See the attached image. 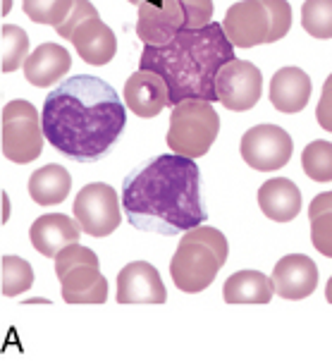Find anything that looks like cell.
Masks as SVG:
<instances>
[{"label": "cell", "mask_w": 332, "mask_h": 361, "mask_svg": "<svg viewBox=\"0 0 332 361\" xmlns=\"http://www.w3.org/2000/svg\"><path fill=\"white\" fill-rule=\"evenodd\" d=\"M48 144L77 163H96L125 132L127 110L118 91L94 75H77L55 87L43 103Z\"/></svg>", "instance_id": "1"}, {"label": "cell", "mask_w": 332, "mask_h": 361, "mask_svg": "<svg viewBox=\"0 0 332 361\" xmlns=\"http://www.w3.org/2000/svg\"><path fill=\"white\" fill-rule=\"evenodd\" d=\"M122 211L137 230L165 237L204 225L199 165L180 154L137 165L122 182Z\"/></svg>", "instance_id": "2"}, {"label": "cell", "mask_w": 332, "mask_h": 361, "mask_svg": "<svg viewBox=\"0 0 332 361\" xmlns=\"http://www.w3.org/2000/svg\"><path fill=\"white\" fill-rule=\"evenodd\" d=\"M235 46L230 44L220 22H211L201 29L182 32L168 44L144 46L139 70L158 72L170 89V106L199 99L218 101L215 79L227 63H232Z\"/></svg>", "instance_id": "3"}, {"label": "cell", "mask_w": 332, "mask_h": 361, "mask_svg": "<svg viewBox=\"0 0 332 361\" xmlns=\"http://www.w3.org/2000/svg\"><path fill=\"white\" fill-rule=\"evenodd\" d=\"M211 20L213 0H146L139 5L137 34L146 46H161Z\"/></svg>", "instance_id": "4"}, {"label": "cell", "mask_w": 332, "mask_h": 361, "mask_svg": "<svg viewBox=\"0 0 332 361\" xmlns=\"http://www.w3.org/2000/svg\"><path fill=\"white\" fill-rule=\"evenodd\" d=\"M220 132V118L208 101L187 99L172 106L168 146L172 154L187 158H201L211 151L213 142Z\"/></svg>", "instance_id": "5"}, {"label": "cell", "mask_w": 332, "mask_h": 361, "mask_svg": "<svg viewBox=\"0 0 332 361\" xmlns=\"http://www.w3.org/2000/svg\"><path fill=\"white\" fill-rule=\"evenodd\" d=\"M55 275L67 304H103L108 299V280L98 268V256L79 242L55 256Z\"/></svg>", "instance_id": "6"}, {"label": "cell", "mask_w": 332, "mask_h": 361, "mask_svg": "<svg viewBox=\"0 0 332 361\" xmlns=\"http://www.w3.org/2000/svg\"><path fill=\"white\" fill-rule=\"evenodd\" d=\"M43 120L29 101H10L3 108V156L12 163H32L43 149Z\"/></svg>", "instance_id": "7"}, {"label": "cell", "mask_w": 332, "mask_h": 361, "mask_svg": "<svg viewBox=\"0 0 332 361\" xmlns=\"http://www.w3.org/2000/svg\"><path fill=\"white\" fill-rule=\"evenodd\" d=\"M223 266L225 261L208 244L182 235L180 247L170 261V275L177 290L187 292V295H199L213 285L215 275Z\"/></svg>", "instance_id": "8"}, {"label": "cell", "mask_w": 332, "mask_h": 361, "mask_svg": "<svg viewBox=\"0 0 332 361\" xmlns=\"http://www.w3.org/2000/svg\"><path fill=\"white\" fill-rule=\"evenodd\" d=\"M75 218L86 235H113L122 220L118 192L110 185H103V182H91V185L82 187V192L75 199Z\"/></svg>", "instance_id": "9"}, {"label": "cell", "mask_w": 332, "mask_h": 361, "mask_svg": "<svg viewBox=\"0 0 332 361\" xmlns=\"http://www.w3.org/2000/svg\"><path fill=\"white\" fill-rule=\"evenodd\" d=\"M242 158L258 173H273L290 163L294 142L278 125H256L242 137Z\"/></svg>", "instance_id": "10"}, {"label": "cell", "mask_w": 332, "mask_h": 361, "mask_svg": "<svg viewBox=\"0 0 332 361\" xmlns=\"http://www.w3.org/2000/svg\"><path fill=\"white\" fill-rule=\"evenodd\" d=\"M215 91H218V101L227 110L244 113V110H251L261 101L263 75L254 63L235 58L218 72Z\"/></svg>", "instance_id": "11"}, {"label": "cell", "mask_w": 332, "mask_h": 361, "mask_svg": "<svg viewBox=\"0 0 332 361\" xmlns=\"http://www.w3.org/2000/svg\"><path fill=\"white\" fill-rule=\"evenodd\" d=\"M223 29L232 46L254 48L270 44V12L263 0H239L225 12Z\"/></svg>", "instance_id": "12"}, {"label": "cell", "mask_w": 332, "mask_h": 361, "mask_svg": "<svg viewBox=\"0 0 332 361\" xmlns=\"http://www.w3.org/2000/svg\"><path fill=\"white\" fill-rule=\"evenodd\" d=\"M163 278L151 263L132 261L118 275V302L120 304H165Z\"/></svg>", "instance_id": "13"}, {"label": "cell", "mask_w": 332, "mask_h": 361, "mask_svg": "<svg viewBox=\"0 0 332 361\" xmlns=\"http://www.w3.org/2000/svg\"><path fill=\"white\" fill-rule=\"evenodd\" d=\"M270 280L282 299H306L318 287V266L304 254H287L275 263Z\"/></svg>", "instance_id": "14"}, {"label": "cell", "mask_w": 332, "mask_h": 361, "mask_svg": "<svg viewBox=\"0 0 332 361\" xmlns=\"http://www.w3.org/2000/svg\"><path fill=\"white\" fill-rule=\"evenodd\" d=\"M125 103L141 120H151L170 106V89L158 72L139 70L125 82Z\"/></svg>", "instance_id": "15"}, {"label": "cell", "mask_w": 332, "mask_h": 361, "mask_svg": "<svg viewBox=\"0 0 332 361\" xmlns=\"http://www.w3.org/2000/svg\"><path fill=\"white\" fill-rule=\"evenodd\" d=\"M79 235H82L79 223L63 216V213H46V216L36 218L34 225L29 228L34 249L46 259H55L65 247L77 244Z\"/></svg>", "instance_id": "16"}, {"label": "cell", "mask_w": 332, "mask_h": 361, "mask_svg": "<svg viewBox=\"0 0 332 361\" xmlns=\"http://www.w3.org/2000/svg\"><path fill=\"white\" fill-rule=\"evenodd\" d=\"M70 41L75 44L79 58L89 65H108L110 60L118 53V39H115V32L108 27L101 17H91L84 24L72 32Z\"/></svg>", "instance_id": "17"}, {"label": "cell", "mask_w": 332, "mask_h": 361, "mask_svg": "<svg viewBox=\"0 0 332 361\" xmlns=\"http://www.w3.org/2000/svg\"><path fill=\"white\" fill-rule=\"evenodd\" d=\"M311 77L299 67H282L270 79V103L287 115L301 113L311 99Z\"/></svg>", "instance_id": "18"}, {"label": "cell", "mask_w": 332, "mask_h": 361, "mask_svg": "<svg viewBox=\"0 0 332 361\" xmlns=\"http://www.w3.org/2000/svg\"><path fill=\"white\" fill-rule=\"evenodd\" d=\"M72 67L70 53L60 44H41L24 63V77L32 87L46 89L51 84L65 79Z\"/></svg>", "instance_id": "19"}, {"label": "cell", "mask_w": 332, "mask_h": 361, "mask_svg": "<svg viewBox=\"0 0 332 361\" xmlns=\"http://www.w3.org/2000/svg\"><path fill=\"white\" fill-rule=\"evenodd\" d=\"M258 206L275 223H290L301 211V192L287 177H273L258 189Z\"/></svg>", "instance_id": "20"}, {"label": "cell", "mask_w": 332, "mask_h": 361, "mask_svg": "<svg viewBox=\"0 0 332 361\" xmlns=\"http://www.w3.org/2000/svg\"><path fill=\"white\" fill-rule=\"evenodd\" d=\"M273 295V280L258 271H239L230 275L223 285L227 304H268Z\"/></svg>", "instance_id": "21"}, {"label": "cell", "mask_w": 332, "mask_h": 361, "mask_svg": "<svg viewBox=\"0 0 332 361\" xmlns=\"http://www.w3.org/2000/svg\"><path fill=\"white\" fill-rule=\"evenodd\" d=\"M72 189V175L63 165H43L29 177V197L39 206H58Z\"/></svg>", "instance_id": "22"}, {"label": "cell", "mask_w": 332, "mask_h": 361, "mask_svg": "<svg viewBox=\"0 0 332 361\" xmlns=\"http://www.w3.org/2000/svg\"><path fill=\"white\" fill-rule=\"evenodd\" d=\"M301 165L313 182H332V144L325 139L311 142L301 154Z\"/></svg>", "instance_id": "23"}, {"label": "cell", "mask_w": 332, "mask_h": 361, "mask_svg": "<svg viewBox=\"0 0 332 361\" xmlns=\"http://www.w3.org/2000/svg\"><path fill=\"white\" fill-rule=\"evenodd\" d=\"M34 285V268L29 261L20 259V256H5L3 259V290L5 297H17L22 292L32 290Z\"/></svg>", "instance_id": "24"}, {"label": "cell", "mask_w": 332, "mask_h": 361, "mask_svg": "<svg viewBox=\"0 0 332 361\" xmlns=\"http://www.w3.org/2000/svg\"><path fill=\"white\" fill-rule=\"evenodd\" d=\"M29 58V36L17 24L3 27V72H15L24 67Z\"/></svg>", "instance_id": "25"}, {"label": "cell", "mask_w": 332, "mask_h": 361, "mask_svg": "<svg viewBox=\"0 0 332 361\" xmlns=\"http://www.w3.org/2000/svg\"><path fill=\"white\" fill-rule=\"evenodd\" d=\"M301 24L313 39H332V0H306Z\"/></svg>", "instance_id": "26"}, {"label": "cell", "mask_w": 332, "mask_h": 361, "mask_svg": "<svg viewBox=\"0 0 332 361\" xmlns=\"http://www.w3.org/2000/svg\"><path fill=\"white\" fill-rule=\"evenodd\" d=\"M75 0H24V12L36 24L60 27L70 17Z\"/></svg>", "instance_id": "27"}, {"label": "cell", "mask_w": 332, "mask_h": 361, "mask_svg": "<svg viewBox=\"0 0 332 361\" xmlns=\"http://www.w3.org/2000/svg\"><path fill=\"white\" fill-rule=\"evenodd\" d=\"M263 3H266V8L270 12V24H273V29H270V44H275V41L285 39L287 32H290L292 8L287 0H263Z\"/></svg>", "instance_id": "28"}, {"label": "cell", "mask_w": 332, "mask_h": 361, "mask_svg": "<svg viewBox=\"0 0 332 361\" xmlns=\"http://www.w3.org/2000/svg\"><path fill=\"white\" fill-rule=\"evenodd\" d=\"M311 242L316 252L332 259V211L311 218Z\"/></svg>", "instance_id": "29"}, {"label": "cell", "mask_w": 332, "mask_h": 361, "mask_svg": "<svg viewBox=\"0 0 332 361\" xmlns=\"http://www.w3.org/2000/svg\"><path fill=\"white\" fill-rule=\"evenodd\" d=\"M91 17H98V10L96 5L91 3V0H75V8H72L70 17L60 24V27H55V32H58L60 39L70 41L72 32L79 27V24H84L86 20H91Z\"/></svg>", "instance_id": "30"}, {"label": "cell", "mask_w": 332, "mask_h": 361, "mask_svg": "<svg viewBox=\"0 0 332 361\" xmlns=\"http://www.w3.org/2000/svg\"><path fill=\"white\" fill-rule=\"evenodd\" d=\"M184 235L192 237V240H199V242L208 244V247H211L213 252L220 256V259L227 261V254H230V244H227V237L220 230L208 228V225H199V228L187 230Z\"/></svg>", "instance_id": "31"}, {"label": "cell", "mask_w": 332, "mask_h": 361, "mask_svg": "<svg viewBox=\"0 0 332 361\" xmlns=\"http://www.w3.org/2000/svg\"><path fill=\"white\" fill-rule=\"evenodd\" d=\"M316 120L325 132L332 134V75L325 79V84H323V94L316 108Z\"/></svg>", "instance_id": "32"}, {"label": "cell", "mask_w": 332, "mask_h": 361, "mask_svg": "<svg viewBox=\"0 0 332 361\" xmlns=\"http://www.w3.org/2000/svg\"><path fill=\"white\" fill-rule=\"evenodd\" d=\"M332 211V192H321L309 206V218H316L318 213H328Z\"/></svg>", "instance_id": "33"}, {"label": "cell", "mask_w": 332, "mask_h": 361, "mask_svg": "<svg viewBox=\"0 0 332 361\" xmlns=\"http://www.w3.org/2000/svg\"><path fill=\"white\" fill-rule=\"evenodd\" d=\"M325 299L332 304V278L328 280V287H325Z\"/></svg>", "instance_id": "34"}, {"label": "cell", "mask_w": 332, "mask_h": 361, "mask_svg": "<svg viewBox=\"0 0 332 361\" xmlns=\"http://www.w3.org/2000/svg\"><path fill=\"white\" fill-rule=\"evenodd\" d=\"M10 8H12V0H5V3H3V12H5V15L10 12Z\"/></svg>", "instance_id": "35"}, {"label": "cell", "mask_w": 332, "mask_h": 361, "mask_svg": "<svg viewBox=\"0 0 332 361\" xmlns=\"http://www.w3.org/2000/svg\"><path fill=\"white\" fill-rule=\"evenodd\" d=\"M127 3H132V5H141V3H146V0H127Z\"/></svg>", "instance_id": "36"}]
</instances>
